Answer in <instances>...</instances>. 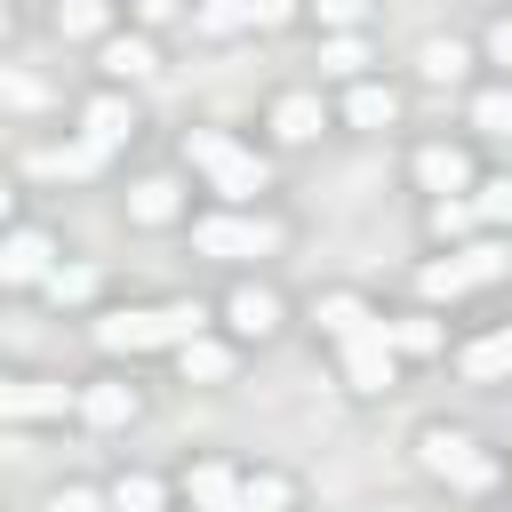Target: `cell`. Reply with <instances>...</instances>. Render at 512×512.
Instances as JSON below:
<instances>
[{
    "label": "cell",
    "instance_id": "cell-1",
    "mask_svg": "<svg viewBox=\"0 0 512 512\" xmlns=\"http://www.w3.org/2000/svg\"><path fill=\"white\" fill-rule=\"evenodd\" d=\"M200 304L184 296V304H144V312H112V320H96V344L104 352H152V344H192L200 336Z\"/></svg>",
    "mask_w": 512,
    "mask_h": 512
},
{
    "label": "cell",
    "instance_id": "cell-2",
    "mask_svg": "<svg viewBox=\"0 0 512 512\" xmlns=\"http://www.w3.org/2000/svg\"><path fill=\"white\" fill-rule=\"evenodd\" d=\"M184 160H192L224 200L264 192V160H256V152H240V144H232V136H216V128H192V136H184Z\"/></svg>",
    "mask_w": 512,
    "mask_h": 512
},
{
    "label": "cell",
    "instance_id": "cell-3",
    "mask_svg": "<svg viewBox=\"0 0 512 512\" xmlns=\"http://www.w3.org/2000/svg\"><path fill=\"white\" fill-rule=\"evenodd\" d=\"M192 248H200V256H224V264L272 256V248H280V224H272V216H200V224H192Z\"/></svg>",
    "mask_w": 512,
    "mask_h": 512
},
{
    "label": "cell",
    "instance_id": "cell-4",
    "mask_svg": "<svg viewBox=\"0 0 512 512\" xmlns=\"http://www.w3.org/2000/svg\"><path fill=\"white\" fill-rule=\"evenodd\" d=\"M416 448H424V472H432V480H456V488H488V480H496V464L480 456V440H464V432H448V424H432Z\"/></svg>",
    "mask_w": 512,
    "mask_h": 512
},
{
    "label": "cell",
    "instance_id": "cell-5",
    "mask_svg": "<svg viewBox=\"0 0 512 512\" xmlns=\"http://www.w3.org/2000/svg\"><path fill=\"white\" fill-rule=\"evenodd\" d=\"M496 272H504V248L480 240V248H456V256L424 264V296H464V288H480V280H496Z\"/></svg>",
    "mask_w": 512,
    "mask_h": 512
},
{
    "label": "cell",
    "instance_id": "cell-6",
    "mask_svg": "<svg viewBox=\"0 0 512 512\" xmlns=\"http://www.w3.org/2000/svg\"><path fill=\"white\" fill-rule=\"evenodd\" d=\"M344 344V376H352V392H384L392 384V336H384V320H360L352 336H336Z\"/></svg>",
    "mask_w": 512,
    "mask_h": 512
},
{
    "label": "cell",
    "instance_id": "cell-7",
    "mask_svg": "<svg viewBox=\"0 0 512 512\" xmlns=\"http://www.w3.org/2000/svg\"><path fill=\"white\" fill-rule=\"evenodd\" d=\"M56 272V240L48 232H8L0 240V288H32Z\"/></svg>",
    "mask_w": 512,
    "mask_h": 512
},
{
    "label": "cell",
    "instance_id": "cell-8",
    "mask_svg": "<svg viewBox=\"0 0 512 512\" xmlns=\"http://www.w3.org/2000/svg\"><path fill=\"white\" fill-rule=\"evenodd\" d=\"M184 496H192V512H248V504H240V472H232V464H200V472L184 480Z\"/></svg>",
    "mask_w": 512,
    "mask_h": 512
},
{
    "label": "cell",
    "instance_id": "cell-9",
    "mask_svg": "<svg viewBox=\"0 0 512 512\" xmlns=\"http://www.w3.org/2000/svg\"><path fill=\"white\" fill-rule=\"evenodd\" d=\"M464 176H472V168H464V152H456V144H424V152H416V184H424V192L456 200V192H464Z\"/></svg>",
    "mask_w": 512,
    "mask_h": 512
},
{
    "label": "cell",
    "instance_id": "cell-10",
    "mask_svg": "<svg viewBox=\"0 0 512 512\" xmlns=\"http://www.w3.org/2000/svg\"><path fill=\"white\" fill-rule=\"evenodd\" d=\"M80 120H88V144H96V152H112V144H128V136H136V120H128V104H120V96H96Z\"/></svg>",
    "mask_w": 512,
    "mask_h": 512
},
{
    "label": "cell",
    "instance_id": "cell-11",
    "mask_svg": "<svg viewBox=\"0 0 512 512\" xmlns=\"http://www.w3.org/2000/svg\"><path fill=\"white\" fill-rule=\"evenodd\" d=\"M224 312H232V328H240V336H272V328H280L272 288H232V304H224Z\"/></svg>",
    "mask_w": 512,
    "mask_h": 512
},
{
    "label": "cell",
    "instance_id": "cell-12",
    "mask_svg": "<svg viewBox=\"0 0 512 512\" xmlns=\"http://www.w3.org/2000/svg\"><path fill=\"white\" fill-rule=\"evenodd\" d=\"M464 376H472V384H496V376H512V328H496V336L464 344Z\"/></svg>",
    "mask_w": 512,
    "mask_h": 512
},
{
    "label": "cell",
    "instance_id": "cell-13",
    "mask_svg": "<svg viewBox=\"0 0 512 512\" xmlns=\"http://www.w3.org/2000/svg\"><path fill=\"white\" fill-rule=\"evenodd\" d=\"M176 208H184V200H176L168 176H144V184L128 192V216H136V224H176Z\"/></svg>",
    "mask_w": 512,
    "mask_h": 512
},
{
    "label": "cell",
    "instance_id": "cell-14",
    "mask_svg": "<svg viewBox=\"0 0 512 512\" xmlns=\"http://www.w3.org/2000/svg\"><path fill=\"white\" fill-rule=\"evenodd\" d=\"M80 416L112 432V424H128V416H136V392H128V384H88V392H80Z\"/></svg>",
    "mask_w": 512,
    "mask_h": 512
},
{
    "label": "cell",
    "instance_id": "cell-15",
    "mask_svg": "<svg viewBox=\"0 0 512 512\" xmlns=\"http://www.w3.org/2000/svg\"><path fill=\"white\" fill-rule=\"evenodd\" d=\"M72 408V384H56V376H24L16 384V416H64Z\"/></svg>",
    "mask_w": 512,
    "mask_h": 512
},
{
    "label": "cell",
    "instance_id": "cell-16",
    "mask_svg": "<svg viewBox=\"0 0 512 512\" xmlns=\"http://www.w3.org/2000/svg\"><path fill=\"white\" fill-rule=\"evenodd\" d=\"M392 112H400L392 88H352V96H344V120H352V128H392Z\"/></svg>",
    "mask_w": 512,
    "mask_h": 512
},
{
    "label": "cell",
    "instance_id": "cell-17",
    "mask_svg": "<svg viewBox=\"0 0 512 512\" xmlns=\"http://www.w3.org/2000/svg\"><path fill=\"white\" fill-rule=\"evenodd\" d=\"M272 128H280L288 144L320 136V96H280V104H272Z\"/></svg>",
    "mask_w": 512,
    "mask_h": 512
},
{
    "label": "cell",
    "instance_id": "cell-18",
    "mask_svg": "<svg viewBox=\"0 0 512 512\" xmlns=\"http://www.w3.org/2000/svg\"><path fill=\"white\" fill-rule=\"evenodd\" d=\"M176 352H184V376H200V384H224V376H232V352L208 344V336H192V344H176Z\"/></svg>",
    "mask_w": 512,
    "mask_h": 512
},
{
    "label": "cell",
    "instance_id": "cell-19",
    "mask_svg": "<svg viewBox=\"0 0 512 512\" xmlns=\"http://www.w3.org/2000/svg\"><path fill=\"white\" fill-rule=\"evenodd\" d=\"M112 512H160V480L152 472H120L112 480Z\"/></svg>",
    "mask_w": 512,
    "mask_h": 512
},
{
    "label": "cell",
    "instance_id": "cell-20",
    "mask_svg": "<svg viewBox=\"0 0 512 512\" xmlns=\"http://www.w3.org/2000/svg\"><path fill=\"white\" fill-rule=\"evenodd\" d=\"M88 168H104V152L80 136V144H64V152H40V176H88Z\"/></svg>",
    "mask_w": 512,
    "mask_h": 512
},
{
    "label": "cell",
    "instance_id": "cell-21",
    "mask_svg": "<svg viewBox=\"0 0 512 512\" xmlns=\"http://www.w3.org/2000/svg\"><path fill=\"white\" fill-rule=\"evenodd\" d=\"M384 336H392V352H440V328H432L424 312H408V320H384Z\"/></svg>",
    "mask_w": 512,
    "mask_h": 512
},
{
    "label": "cell",
    "instance_id": "cell-22",
    "mask_svg": "<svg viewBox=\"0 0 512 512\" xmlns=\"http://www.w3.org/2000/svg\"><path fill=\"white\" fill-rule=\"evenodd\" d=\"M416 64H424V80H456L472 56H464V40H424V56H416Z\"/></svg>",
    "mask_w": 512,
    "mask_h": 512
},
{
    "label": "cell",
    "instance_id": "cell-23",
    "mask_svg": "<svg viewBox=\"0 0 512 512\" xmlns=\"http://www.w3.org/2000/svg\"><path fill=\"white\" fill-rule=\"evenodd\" d=\"M360 320H376L360 296H320V328H328V336H352Z\"/></svg>",
    "mask_w": 512,
    "mask_h": 512
},
{
    "label": "cell",
    "instance_id": "cell-24",
    "mask_svg": "<svg viewBox=\"0 0 512 512\" xmlns=\"http://www.w3.org/2000/svg\"><path fill=\"white\" fill-rule=\"evenodd\" d=\"M56 24H64L72 40H96V32H104V0H56Z\"/></svg>",
    "mask_w": 512,
    "mask_h": 512
},
{
    "label": "cell",
    "instance_id": "cell-25",
    "mask_svg": "<svg viewBox=\"0 0 512 512\" xmlns=\"http://www.w3.org/2000/svg\"><path fill=\"white\" fill-rule=\"evenodd\" d=\"M472 128H488V136H512V88H488V96H472Z\"/></svg>",
    "mask_w": 512,
    "mask_h": 512
},
{
    "label": "cell",
    "instance_id": "cell-26",
    "mask_svg": "<svg viewBox=\"0 0 512 512\" xmlns=\"http://www.w3.org/2000/svg\"><path fill=\"white\" fill-rule=\"evenodd\" d=\"M472 224H480V208H472L464 192H456V200H432V232H440V240H456V232H472Z\"/></svg>",
    "mask_w": 512,
    "mask_h": 512
},
{
    "label": "cell",
    "instance_id": "cell-27",
    "mask_svg": "<svg viewBox=\"0 0 512 512\" xmlns=\"http://www.w3.org/2000/svg\"><path fill=\"white\" fill-rule=\"evenodd\" d=\"M240 504H248V512H280V504H288V480H280V472H256V480H240Z\"/></svg>",
    "mask_w": 512,
    "mask_h": 512
},
{
    "label": "cell",
    "instance_id": "cell-28",
    "mask_svg": "<svg viewBox=\"0 0 512 512\" xmlns=\"http://www.w3.org/2000/svg\"><path fill=\"white\" fill-rule=\"evenodd\" d=\"M104 72H128V80H144V72H152V48H144V40H112V48H104Z\"/></svg>",
    "mask_w": 512,
    "mask_h": 512
},
{
    "label": "cell",
    "instance_id": "cell-29",
    "mask_svg": "<svg viewBox=\"0 0 512 512\" xmlns=\"http://www.w3.org/2000/svg\"><path fill=\"white\" fill-rule=\"evenodd\" d=\"M88 288H96V272H88V264H56V272H48V296H56V304H80Z\"/></svg>",
    "mask_w": 512,
    "mask_h": 512
},
{
    "label": "cell",
    "instance_id": "cell-30",
    "mask_svg": "<svg viewBox=\"0 0 512 512\" xmlns=\"http://www.w3.org/2000/svg\"><path fill=\"white\" fill-rule=\"evenodd\" d=\"M472 208H480V224H512V176L480 184V192H472Z\"/></svg>",
    "mask_w": 512,
    "mask_h": 512
},
{
    "label": "cell",
    "instance_id": "cell-31",
    "mask_svg": "<svg viewBox=\"0 0 512 512\" xmlns=\"http://www.w3.org/2000/svg\"><path fill=\"white\" fill-rule=\"evenodd\" d=\"M360 64H368V56H360V40H352V32H336V40L320 48V72H360Z\"/></svg>",
    "mask_w": 512,
    "mask_h": 512
},
{
    "label": "cell",
    "instance_id": "cell-32",
    "mask_svg": "<svg viewBox=\"0 0 512 512\" xmlns=\"http://www.w3.org/2000/svg\"><path fill=\"white\" fill-rule=\"evenodd\" d=\"M48 512H104V496H96V488H56Z\"/></svg>",
    "mask_w": 512,
    "mask_h": 512
},
{
    "label": "cell",
    "instance_id": "cell-33",
    "mask_svg": "<svg viewBox=\"0 0 512 512\" xmlns=\"http://www.w3.org/2000/svg\"><path fill=\"white\" fill-rule=\"evenodd\" d=\"M0 104H40V80H24V72H0Z\"/></svg>",
    "mask_w": 512,
    "mask_h": 512
},
{
    "label": "cell",
    "instance_id": "cell-34",
    "mask_svg": "<svg viewBox=\"0 0 512 512\" xmlns=\"http://www.w3.org/2000/svg\"><path fill=\"white\" fill-rule=\"evenodd\" d=\"M288 16H296V0H248V24H264V32L288 24Z\"/></svg>",
    "mask_w": 512,
    "mask_h": 512
},
{
    "label": "cell",
    "instance_id": "cell-35",
    "mask_svg": "<svg viewBox=\"0 0 512 512\" xmlns=\"http://www.w3.org/2000/svg\"><path fill=\"white\" fill-rule=\"evenodd\" d=\"M352 16H360V0H320V24H336V32H344Z\"/></svg>",
    "mask_w": 512,
    "mask_h": 512
},
{
    "label": "cell",
    "instance_id": "cell-36",
    "mask_svg": "<svg viewBox=\"0 0 512 512\" xmlns=\"http://www.w3.org/2000/svg\"><path fill=\"white\" fill-rule=\"evenodd\" d=\"M488 56H496V64H512V16H504V24L488 32Z\"/></svg>",
    "mask_w": 512,
    "mask_h": 512
},
{
    "label": "cell",
    "instance_id": "cell-37",
    "mask_svg": "<svg viewBox=\"0 0 512 512\" xmlns=\"http://www.w3.org/2000/svg\"><path fill=\"white\" fill-rule=\"evenodd\" d=\"M16 416V376H0V424Z\"/></svg>",
    "mask_w": 512,
    "mask_h": 512
},
{
    "label": "cell",
    "instance_id": "cell-38",
    "mask_svg": "<svg viewBox=\"0 0 512 512\" xmlns=\"http://www.w3.org/2000/svg\"><path fill=\"white\" fill-rule=\"evenodd\" d=\"M136 8H144L152 24H160V16H176V0H136Z\"/></svg>",
    "mask_w": 512,
    "mask_h": 512
},
{
    "label": "cell",
    "instance_id": "cell-39",
    "mask_svg": "<svg viewBox=\"0 0 512 512\" xmlns=\"http://www.w3.org/2000/svg\"><path fill=\"white\" fill-rule=\"evenodd\" d=\"M8 200H16V192H8V184H0V216H8Z\"/></svg>",
    "mask_w": 512,
    "mask_h": 512
},
{
    "label": "cell",
    "instance_id": "cell-40",
    "mask_svg": "<svg viewBox=\"0 0 512 512\" xmlns=\"http://www.w3.org/2000/svg\"><path fill=\"white\" fill-rule=\"evenodd\" d=\"M0 24H8V8H0Z\"/></svg>",
    "mask_w": 512,
    "mask_h": 512
}]
</instances>
